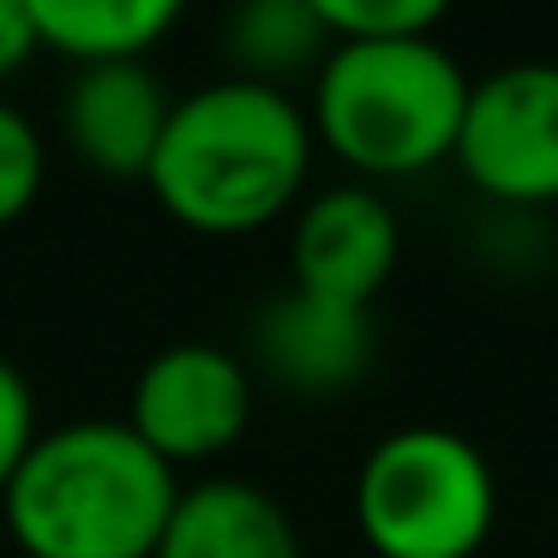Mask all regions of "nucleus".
Wrapping results in <instances>:
<instances>
[{
	"label": "nucleus",
	"mask_w": 558,
	"mask_h": 558,
	"mask_svg": "<svg viewBox=\"0 0 558 558\" xmlns=\"http://www.w3.org/2000/svg\"><path fill=\"white\" fill-rule=\"evenodd\" d=\"M313 145L282 85L222 78L169 109L145 186L193 234H253L301 198Z\"/></svg>",
	"instance_id": "obj_1"
},
{
	"label": "nucleus",
	"mask_w": 558,
	"mask_h": 558,
	"mask_svg": "<svg viewBox=\"0 0 558 558\" xmlns=\"http://www.w3.org/2000/svg\"><path fill=\"white\" fill-rule=\"evenodd\" d=\"M174 469L126 421H66L37 433L0 493L25 558H157Z\"/></svg>",
	"instance_id": "obj_2"
},
{
	"label": "nucleus",
	"mask_w": 558,
	"mask_h": 558,
	"mask_svg": "<svg viewBox=\"0 0 558 558\" xmlns=\"http://www.w3.org/2000/svg\"><path fill=\"white\" fill-rule=\"evenodd\" d=\"M469 73L438 37L337 43L318 66L313 138L361 174H421L457 157Z\"/></svg>",
	"instance_id": "obj_3"
},
{
	"label": "nucleus",
	"mask_w": 558,
	"mask_h": 558,
	"mask_svg": "<svg viewBox=\"0 0 558 558\" xmlns=\"http://www.w3.org/2000/svg\"><path fill=\"white\" fill-rule=\"evenodd\" d=\"M493 517V462L450 426H402L354 474V522L378 558H474Z\"/></svg>",
	"instance_id": "obj_4"
},
{
	"label": "nucleus",
	"mask_w": 558,
	"mask_h": 558,
	"mask_svg": "<svg viewBox=\"0 0 558 558\" xmlns=\"http://www.w3.org/2000/svg\"><path fill=\"white\" fill-rule=\"evenodd\" d=\"M450 162L498 205H558V66H505L469 85Z\"/></svg>",
	"instance_id": "obj_5"
},
{
	"label": "nucleus",
	"mask_w": 558,
	"mask_h": 558,
	"mask_svg": "<svg viewBox=\"0 0 558 558\" xmlns=\"http://www.w3.org/2000/svg\"><path fill=\"white\" fill-rule=\"evenodd\" d=\"M253 421V373L217 342H174L150 354L126 402V426L162 462H210L241 445Z\"/></svg>",
	"instance_id": "obj_6"
},
{
	"label": "nucleus",
	"mask_w": 558,
	"mask_h": 558,
	"mask_svg": "<svg viewBox=\"0 0 558 558\" xmlns=\"http://www.w3.org/2000/svg\"><path fill=\"white\" fill-rule=\"evenodd\" d=\"M397 210L373 186H337L318 193L294 222V289L373 313L378 289L397 270Z\"/></svg>",
	"instance_id": "obj_7"
},
{
	"label": "nucleus",
	"mask_w": 558,
	"mask_h": 558,
	"mask_svg": "<svg viewBox=\"0 0 558 558\" xmlns=\"http://www.w3.org/2000/svg\"><path fill=\"white\" fill-rule=\"evenodd\" d=\"M253 354L294 397H337L373 366V313L294 289L258 313Z\"/></svg>",
	"instance_id": "obj_8"
},
{
	"label": "nucleus",
	"mask_w": 558,
	"mask_h": 558,
	"mask_svg": "<svg viewBox=\"0 0 558 558\" xmlns=\"http://www.w3.org/2000/svg\"><path fill=\"white\" fill-rule=\"evenodd\" d=\"M174 102L162 97L157 73L145 61L133 66H90L73 78L66 90V145L85 169L109 174V181H145L150 157L162 145V126H169Z\"/></svg>",
	"instance_id": "obj_9"
},
{
	"label": "nucleus",
	"mask_w": 558,
	"mask_h": 558,
	"mask_svg": "<svg viewBox=\"0 0 558 558\" xmlns=\"http://www.w3.org/2000/svg\"><path fill=\"white\" fill-rule=\"evenodd\" d=\"M157 558H301L294 517L253 481L181 486Z\"/></svg>",
	"instance_id": "obj_10"
},
{
	"label": "nucleus",
	"mask_w": 558,
	"mask_h": 558,
	"mask_svg": "<svg viewBox=\"0 0 558 558\" xmlns=\"http://www.w3.org/2000/svg\"><path fill=\"white\" fill-rule=\"evenodd\" d=\"M37 43L90 73V66H133L174 31L169 0H31Z\"/></svg>",
	"instance_id": "obj_11"
},
{
	"label": "nucleus",
	"mask_w": 558,
	"mask_h": 558,
	"mask_svg": "<svg viewBox=\"0 0 558 558\" xmlns=\"http://www.w3.org/2000/svg\"><path fill=\"white\" fill-rule=\"evenodd\" d=\"M234 61H246L258 85H277V73H301V66H325L330 54V31L318 19L313 0H258V7H241L229 25Z\"/></svg>",
	"instance_id": "obj_12"
},
{
	"label": "nucleus",
	"mask_w": 558,
	"mask_h": 558,
	"mask_svg": "<svg viewBox=\"0 0 558 558\" xmlns=\"http://www.w3.org/2000/svg\"><path fill=\"white\" fill-rule=\"evenodd\" d=\"M318 19L337 43H409V37H433L445 7L438 0H313Z\"/></svg>",
	"instance_id": "obj_13"
},
{
	"label": "nucleus",
	"mask_w": 558,
	"mask_h": 558,
	"mask_svg": "<svg viewBox=\"0 0 558 558\" xmlns=\"http://www.w3.org/2000/svg\"><path fill=\"white\" fill-rule=\"evenodd\" d=\"M43 138L13 102H0V229L19 222L43 193Z\"/></svg>",
	"instance_id": "obj_14"
},
{
	"label": "nucleus",
	"mask_w": 558,
	"mask_h": 558,
	"mask_svg": "<svg viewBox=\"0 0 558 558\" xmlns=\"http://www.w3.org/2000/svg\"><path fill=\"white\" fill-rule=\"evenodd\" d=\"M37 402H31V385L13 361H0V493L13 486L25 450L37 445Z\"/></svg>",
	"instance_id": "obj_15"
},
{
	"label": "nucleus",
	"mask_w": 558,
	"mask_h": 558,
	"mask_svg": "<svg viewBox=\"0 0 558 558\" xmlns=\"http://www.w3.org/2000/svg\"><path fill=\"white\" fill-rule=\"evenodd\" d=\"M37 49L43 43H37V13H31V0H0V78H13Z\"/></svg>",
	"instance_id": "obj_16"
}]
</instances>
